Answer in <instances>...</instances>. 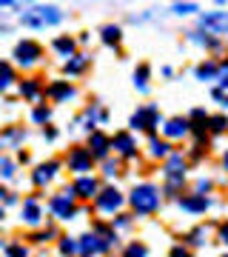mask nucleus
<instances>
[{"instance_id": "obj_1", "label": "nucleus", "mask_w": 228, "mask_h": 257, "mask_svg": "<svg viewBox=\"0 0 228 257\" xmlns=\"http://www.w3.org/2000/svg\"><path fill=\"white\" fill-rule=\"evenodd\" d=\"M63 20V12L57 6H32V9L20 12V23L29 29H46V26H57Z\"/></svg>"}, {"instance_id": "obj_2", "label": "nucleus", "mask_w": 228, "mask_h": 257, "mask_svg": "<svg viewBox=\"0 0 228 257\" xmlns=\"http://www.w3.org/2000/svg\"><path fill=\"white\" fill-rule=\"evenodd\" d=\"M128 203H131V209H134L137 214H154V211L160 209V189L151 186V183H140V186H134Z\"/></svg>"}, {"instance_id": "obj_3", "label": "nucleus", "mask_w": 228, "mask_h": 257, "mask_svg": "<svg viewBox=\"0 0 228 257\" xmlns=\"http://www.w3.org/2000/svg\"><path fill=\"white\" fill-rule=\"evenodd\" d=\"M74 192L72 189H63V192L52 194V200H49V211L55 214L57 220H72L74 211H77V206H74Z\"/></svg>"}, {"instance_id": "obj_4", "label": "nucleus", "mask_w": 228, "mask_h": 257, "mask_svg": "<svg viewBox=\"0 0 228 257\" xmlns=\"http://www.w3.org/2000/svg\"><path fill=\"white\" fill-rule=\"evenodd\" d=\"M157 126H163V117H160V109H157L154 103L140 106V109L131 114V128H146V132H154Z\"/></svg>"}, {"instance_id": "obj_5", "label": "nucleus", "mask_w": 228, "mask_h": 257, "mask_svg": "<svg viewBox=\"0 0 228 257\" xmlns=\"http://www.w3.org/2000/svg\"><path fill=\"white\" fill-rule=\"evenodd\" d=\"M123 203H126V197L114 189V186H106V189H100L97 192V197H94V206L100 211H106V214H114V211L123 209Z\"/></svg>"}, {"instance_id": "obj_6", "label": "nucleus", "mask_w": 228, "mask_h": 257, "mask_svg": "<svg viewBox=\"0 0 228 257\" xmlns=\"http://www.w3.org/2000/svg\"><path fill=\"white\" fill-rule=\"evenodd\" d=\"M66 163H69V172H77V175H86V172H91V163H94V157H91L89 149L83 146H74L69 149V155H66Z\"/></svg>"}, {"instance_id": "obj_7", "label": "nucleus", "mask_w": 228, "mask_h": 257, "mask_svg": "<svg viewBox=\"0 0 228 257\" xmlns=\"http://www.w3.org/2000/svg\"><path fill=\"white\" fill-rule=\"evenodd\" d=\"M40 57H43V46L35 43V40H20L18 46H15V60H18L23 69H26V66H35Z\"/></svg>"}, {"instance_id": "obj_8", "label": "nucleus", "mask_w": 228, "mask_h": 257, "mask_svg": "<svg viewBox=\"0 0 228 257\" xmlns=\"http://www.w3.org/2000/svg\"><path fill=\"white\" fill-rule=\"evenodd\" d=\"M200 26L208 35H225L228 32V12H205L200 18Z\"/></svg>"}, {"instance_id": "obj_9", "label": "nucleus", "mask_w": 228, "mask_h": 257, "mask_svg": "<svg viewBox=\"0 0 228 257\" xmlns=\"http://www.w3.org/2000/svg\"><path fill=\"white\" fill-rule=\"evenodd\" d=\"M72 192H74V197H80V200H91V197H97V192H100L97 177H91V175L77 177V180H74V186H72Z\"/></svg>"}, {"instance_id": "obj_10", "label": "nucleus", "mask_w": 228, "mask_h": 257, "mask_svg": "<svg viewBox=\"0 0 228 257\" xmlns=\"http://www.w3.org/2000/svg\"><path fill=\"white\" fill-rule=\"evenodd\" d=\"M77 246H80L83 254H100V251H109L111 243H109V240H103L100 234L89 231V234H83V237H80V243H77Z\"/></svg>"}, {"instance_id": "obj_11", "label": "nucleus", "mask_w": 228, "mask_h": 257, "mask_svg": "<svg viewBox=\"0 0 228 257\" xmlns=\"http://www.w3.org/2000/svg\"><path fill=\"white\" fill-rule=\"evenodd\" d=\"M23 140H26V128H23V126L0 128V149H18Z\"/></svg>"}, {"instance_id": "obj_12", "label": "nucleus", "mask_w": 228, "mask_h": 257, "mask_svg": "<svg viewBox=\"0 0 228 257\" xmlns=\"http://www.w3.org/2000/svg\"><path fill=\"white\" fill-rule=\"evenodd\" d=\"M57 169H60V163H57V160H49V163L37 166L35 172H32V183H35L37 189H43L46 183H52V180H55Z\"/></svg>"}, {"instance_id": "obj_13", "label": "nucleus", "mask_w": 228, "mask_h": 257, "mask_svg": "<svg viewBox=\"0 0 228 257\" xmlns=\"http://www.w3.org/2000/svg\"><path fill=\"white\" fill-rule=\"evenodd\" d=\"M23 223L26 226H40L43 223V209L37 203V194H32V197L23 200Z\"/></svg>"}, {"instance_id": "obj_14", "label": "nucleus", "mask_w": 228, "mask_h": 257, "mask_svg": "<svg viewBox=\"0 0 228 257\" xmlns=\"http://www.w3.org/2000/svg\"><path fill=\"white\" fill-rule=\"evenodd\" d=\"M109 149H111V138H106L103 132H91L89 135V152L94 160H103L109 155Z\"/></svg>"}, {"instance_id": "obj_15", "label": "nucleus", "mask_w": 228, "mask_h": 257, "mask_svg": "<svg viewBox=\"0 0 228 257\" xmlns=\"http://www.w3.org/2000/svg\"><path fill=\"white\" fill-rule=\"evenodd\" d=\"M177 203H180L182 211H191V214H200V211H205L211 206V200L205 194H182Z\"/></svg>"}, {"instance_id": "obj_16", "label": "nucleus", "mask_w": 228, "mask_h": 257, "mask_svg": "<svg viewBox=\"0 0 228 257\" xmlns=\"http://www.w3.org/2000/svg\"><path fill=\"white\" fill-rule=\"evenodd\" d=\"M111 149L120 152L123 157H134L137 155V143H134V138H131L128 132H117V135L111 138Z\"/></svg>"}, {"instance_id": "obj_17", "label": "nucleus", "mask_w": 228, "mask_h": 257, "mask_svg": "<svg viewBox=\"0 0 228 257\" xmlns=\"http://www.w3.org/2000/svg\"><path fill=\"white\" fill-rule=\"evenodd\" d=\"M46 94H49L55 103H66V100H72L74 97V86L69 80H55L49 89H46Z\"/></svg>"}, {"instance_id": "obj_18", "label": "nucleus", "mask_w": 228, "mask_h": 257, "mask_svg": "<svg viewBox=\"0 0 228 257\" xmlns=\"http://www.w3.org/2000/svg\"><path fill=\"white\" fill-rule=\"evenodd\" d=\"M163 132H165V138H168V140L185 138V135L191 132V123H188V120H185V117H171V120H165Z\"/></svg>"}, {"instance_id": "obj_19", "label": "nucleus", "mask_w": 228, "mask_h": 257, "mask_svg": "<svg viewBox=\"0 0 228 257\" xmlns=\"http://www.w3.org/2000/svg\"><path fill=\"white\" fill-rule=\"evenodd\" d=\"M86 69H89V55H74L63 63V74H69V77H77V74H83Z\"/></svg>"}, {"instance_id": "obj_20", "label": "nucleus", "mask_w": 228, "mask_h": 257, "mask_svg": "<svg viewBox=\"0 0 228 257\" xmlns=\"http://www.w3.org/2000/svg\"><path fill=\"white\" fill-rule=\"evenodd\" d=\"M18 89H20V94H23L26 100H40V94H43V86H40V80H37V77H29V80H23Z\"/></svg>"}, {"instance_id": "obj_21", "label": "nucleus", "mask_w": 228, "mask_h": 257, "mask_svg": "<svg viewBox=\"0 0 228 257\" xmlns=\"http://www.w3.org/2000/svg\"><path fill=\"white\" fill-rule=\"evenodd\" d=\"M148 152H151V157H157V160H168V157H171V146H168V140H160V138L148 140Z\"/></svg>"}, {"instance_id": "obj_22", "label": "nucleus", "mask_w": 228, "mask_h": 257, "mask_svg": "<svg viewBox=\"0 0 228 257\" xmlns=\"http://www.w3.org/2000/svg\"><path fill=\"white\" fill-rule=\"evenodd\" d=\"M194 74H197V80H217L219 74V63H211V60H205V63H200L197 69H194Z\"/></svg>"}, {"instance_id": "obj_23", "label": "nucleus", "mask_w": 228, "mask_h": 257, "mask_svg": "<svg viewBox=\"0 0 228 257\" xmlns=\"http://www.w3.org/2000/svg\"><path fill=\"white\" fill-rule=\"evenodd\" d=\"M100 35H103V43H106V46H117L120 40H123V29L109 23V26L100 29Z\"/></svg>"}, {"instance_id": "obj_24", "label": "nucleus", "mask_w": 228, "mask_h": 257, "mask_svg": "<svg viewBox=\"0 0 228 257\" xmlns=\"http://www.w3.org/2000/svg\"><path fill=\"white\" fill-rule=\"evenodd\" d=\"M15 69H12V63H0V92H9L12 86H15Z\"/></svg>"}, {"instance_id": "obj_25", "label": "nucleus", "mask_w": 228, "mask_h": 257, "mask_svg": "<svg viewBox=\"0 0 228 257\" xmlns=\"http://www.w3.org/2000/svg\"><path fill=\"white\" fill-rule=\"evenodd\" d=\"M148 74H151V69H148L146 63H140L134 69V86L140 92H148Z\"/></svg>"}, {"instance_id": "obj_26", "label": "nucleus", "mask_w": 228, "mask_h": 257, "mask_svg": "<svg viewBox=\"0 0 228 257\" xmlns=\"http://www.w3.org/2000/svg\"><path fill=\"white\" fill-rule=\"evenodd\" d=\"M55 52L57 55H63V57H74V40L72 37H55Z\"/></svg>"}, {"instance_id": "obj_27", "label": "nucleus", "mask_w": 228, "mask_h": 257, "mask_svg": "<svg viewBox=\"0 0 228 257\" xmlns=\"http://www.w3.org/2000/svg\"><path fill=\"white\" fill-rule=\"evenodd\" d=\"M188 40H194V43H200V46H208V49H219V40L217 37H202L200 32H188Z\"/></svg>"}, {"instance_id": "obj_28", "label": "nucleus", "mask_w": 228, "mask_h": 257, "mask_svg": "<svg viewBox=\"0 0 228 257\" xmlns=\"http://www.w3.org/2000/svg\"><path fill=\"white\" fill-rule=\"evenodd\" d=\"M80 251V246H77V240L74 237H60V254L69 257V254H77Z\"/></svg>"}, {"instance_id": "obj_29", "label": "nucleus", "mask_w": 228, "mask_h": 257, "mask_svg": "<svg viewBox=\"0 0 228 257\" xmlns=\"http://www.w3.org/2000/svg\"><path fill=\"white\" fill-rule=\"evenodd\" d=\"M208 128L214 132V135L225 132V128H228V117H225V114H214V117H208Z\"/></svg>"}, {"instance_id": "obj_30", "label": "nucleus", "mask_w": 228, "mask_h": 257, "mask_svg": "<svg viewBox=\"0 0 228 257\" xmlns=\"http://www.w3.org/2000/svg\"><path fill=\"white\" fill-rule=\"evenodd\" d=\"M205 237H208V231H205V226H197V229L191 231V234H188V243H191V246H202V243H205Z\"/></svg>"}, {"instance_id": "obj_31", "label": "nucleus", "mask_w": 228, "mask_h": 257, "mask_svg": "<svg viewBox=\"0 0 228 257\" xmlns=\"http://www.w3.org/2000/svg\"><path fill=\"white\" fill-rule=\"evenodd\" d=\"M49 117H52V109H49V106H37V109L32 111V120H35V123H49Z\"/></svg>"}, {"instance_id": "obj_32", "label": "nucleus", "mask_w": 228, "mask_h": 257, "mask_svg": "<svg viewBox=\"0 0 228 257\" xmlns=\"http://www.w3.org/2000/svg\"><path fill=\"white\" fill-rule=\"evenodd\" d=\"M0 177H3V180H12V177H15V163L6 160V157H0Z\"/></svg>"}, {"instance_id": "obj_33", "label": "nucleus", "mask_w": 228, "mask_h": 257, "mask_svg": "<svg viewBox=\"0 0 228 257\" xmlns=\"http://www.w3.org/2000/svg\"><path fill=\"white\" fill-rule=\"evenodd\" d=\"M6 257H29V251L23 243H9L6 246Z\"/></svg>"}, {"instance_id": "obj_34", "label": "nucleus", "mask_w": 228, "mask_h": 257, "mask_svg": "<svg viewBox=\"0 0 228 257\" xmlns=\"http://www.w3.org/2000/svg\"><path fill=\"white\" fill-rule=\"evenodd\" d=\"M148 248L143 246V243H131V246L126 248V257H146Z\"/></svg>"}, {"instance_id": "obj_35", "label": "nucleus", "mask_w": 228, "mask_h": 257, "mask_svg": "<svg viewBox=\"0 0 228 257\" xmlns=\"http://www.w3.org/2000/svg\"><path fill=\"white\" fill-rule=\"evenodd\" d=\"M174 12L177 15H194L197 12V3H174Z\"/></svg>"}, {"instance_id": "obj_36", "label": "nucleus", "mask_w": 228, "mask_h": 257, "mask_svg": "<svg viewBox=\"0 0 228 257\" xmlns=\"http://www.w3.org/2000/svg\"><path fill=\"white\" fill-rule=\"evenodd\" d=\"M52 237H55V229H43V231H35V234H32L35 243H46V240H52Z\"/></svg>"}, {"instance_id": "obj_37", "label": "nucleus", "mask_w": 228, "mask_h": 257, "mask_svg": "<svg viewBox=\"0 0 228 257\" xmlns=\"http://www.w3.org/2000/svg\"><path fill=\"white\" fill-rule=\"evenodd\" d=\"M168 257H191V251H188L185 246H174L171 251H168Z\"/></svg>"}, {"instance_id": "obj_38", "label": "nucleus", "mask_w": 228, "mask_h": 257, "mask_svg": "<svg viewBox=\"0 0 228 257\" xmlns=\"http://www.w3.org/2000/svg\"><path fill=\"white\" fill-rule=\"evenodd\" d=\"M103 169H106V172H103L106 177H114V175H117V163H111V160H106V166H103Z\"/></svg>"}, {"instance_id": "obj_39", "label": "nucleus", "mask_w": 228, "mask_h": 257, "mask_svg": "<svg viewBox=\"0 0 228 257\" xmlns=\"http://www.w3.org/2000/svg\"><path fill=\"white\" fill-rule=\"evenodd\" d=\"M43 138H46V140H57V128L46 126V128H43Z\"/></svg>"}, {"instance_id": "obj_40", "label": "nucleus", "mask_w": 228, "mask_h": 257, "mask_svg": "<svg viewBox=\"0 0 228 257\" xmlns=\"http://www.w3.org/2000/svg\"><path fill=\"white\" fill-rule=\"evenodd\" d=\"M208 189H211V183H208V180H197V194L208 192Z\"/></svg>"}, {"instance_id": "obj_41", "label": "nucleus", "mask_w": 228, "mask_h": 257, "mask_svg": "<svg viewBox=\"0 0 228 257\" xmlns=\"http://www.w3.org/2000/svg\"><path fill=\"white\" fill-rule=\"evenodd\" d=\"M219 240L228 246V223H222V226H219Z\"/></svg>"}, {"instance_id": "obj_42", "label": "nucleus", "mask_w": 228, "mask_h": 257, "mask_svg": "<svg viewBox=\"0 0 228 257\" xmlns=\"http://www.w3.org/2000/svg\"><path fill=\"white\" fill-rule=\"evenodd\" d=\"M128 223H131V217H128V214H120V217H117V226H120V229H126Z\"/></svg>"}, {"instance_id": "obj_43", "label": "nucleus", "mask_w": 228, "mask_h": 257, "mask_svg": "<svg viewBox=\"0 0 228 257\" xmlns=\"http://www.w3.org/2000/svg\"><path fill=\"white\" fill-rule=\"evenodd\" d=\"M191 157H194V160H200V157H202V146H194V152H191Z\"/></svg>"}, {"instance_id": "obj_44", "label": "nucleus", "mask_w": 228, "mask_h": 257, "mask_svg": "<svg viewBox=\"0 0 228 257\" xmlns=\"http://www.w3.org/2000/svg\"><path fill=\"white\" fill-rule=\"evenodd\" d=\"M6 197H9V192H6V189H0V200H6Z\"/></svg>"}, {"instance_id": "obj_45", "label": "nucleus", "mask_w": 228, "mask_h": 257, "mask_svg": "<svg viewBox=\"0 0 228 257\" xmlns=\"http://www.w3.org/2000/svg\"><path fill=\"white\" fill-rule=\"evenodd\" d=\"M222 166H225V172H228V152L222 155Z\"/></svg>"}, {"instance_id": "obj_46", "label": "nucleus", "mask_w": 228, "mask_h": 257, "mask_svg": "<svg viewBox=\"0 0 228 257\" xmlns=\"http://www.w3.org/2000/svg\"><path fill=\"white\" fill-rule=\"evenodd\" d=\"M225 257H228V254H225Z\"/></svg>"}]
</instances>
